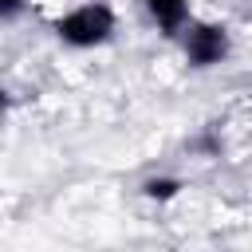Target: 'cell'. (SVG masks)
I'll list each match as a JSON object with an SVG mask.
<instances>
[{
	"label": "cell",
	"mask_w": 252,
	"mask_h": 252,
	"mask_svg": "<svg viewBox=\"0 0 252 252\" xmlns=\"http://www.w3.org/2000/svg\"><path fill=\"white\" fill-rule=\"evenodd\" d=\"M181 51L189 59V67L209 71L217 63L228 59V32L224 24H205V20H189L181 32Z\"/></svg>",
	"instance_id": "7a4b0ae2"
},
{
	"label": "cell",
	"mask_w": 252,
	"mask_h": 252,
	"mask_svg": "<svg viewBox=\"0 0 252 252\" xmlns=\"http://www.w3.org/2000/svg\"><path fill=\"white\" fill-rule=\"evenodd\" d=\"M142 193H146L150 201H173V197L181 193V181H177V177H146V181H142Z\"/></svg>",
	"instance_id": "277c9868"
},
{
	"label": "cell",
	"mask_w": 252,
	"mask_h": 252,
	"mask_svg": "<svg viewBox=\"0 0 252 252\" xmlns=\"http://www.w3.org/2000/svg\"><path fill=\"white\" fill-rule=\"evenodd\" d=\"M4 106H8V91L0 87V110H4Z\"/></svg>",
	"instance_id": "8992f818"
},
{
	"label": "cell",
	"mask_w": 252,
	"mask_h": 252,
	"mask_svg": "<svg viewBox=\"0 0 252 252\" xmlns=\"http://www.w3.org/2000/svg\"><path fill=\"white\" fill-rule=\"evenodd\" d=\"M146 12H150V20L158 24L161 35H181L185 24L193 20L189 16V0H146Z\"/></svg>",
	"instance_id": "3957f363"
},
{
	"label": "cell",
	"mask_w": 252,
	"mask_h": 252,
	"mask_svg": "<svg viewBox=\"0 0 252 252\" xmlns=\"http://www.w3.org/2000/svg\"><path fill=\"white\" fill-rule=\"evenodd\" d=\"M114 8L106 4V0H87V4H79V8H71V12H63L55 24H51V32L67 43V47H102L110 35H114Z\"/></svg>",
	"instance_id": "6da1fadb"
},
{
	"label": "cell",
	"mask_w": 252,
	"mask_h": 252,
	"mask_svg": "<svg viewBox=\"0 0 252 252\" xmlns=\"http://www.w3.org/2000/svg\"><path fill=\"white\" fill-rule=\"evenodd\" d=\"M24 12V0H0V20H12Z\"/></svg>",
	"instance_id": "5b68a950"
}]
</instances>
